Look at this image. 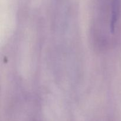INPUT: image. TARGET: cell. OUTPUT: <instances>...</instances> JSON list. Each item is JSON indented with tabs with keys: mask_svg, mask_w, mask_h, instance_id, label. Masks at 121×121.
Returning <instances> with one entry per match:
<instances>
[{
	"mask_svg": "<svg viewBox=\"0 0 121 121\" xmlns=\"http://www.w3.org/2000/svg\"><path fill=\"white\" fill-rule=\"evenodd\" d=\"M121 14V0H112L110 30L112 34L115 31L117 23Z\"/></svg>",
	"mask_w": 121,
	"mask_h": 121,
	"instance_id": "obj_1",
	"label": "cell"
}]
</instances>
